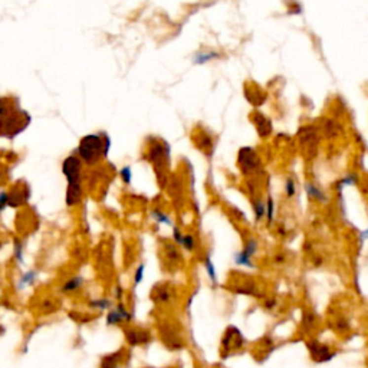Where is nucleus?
<instances>
[{
  "instance_id": "obj_1",
  "label": "nucleus",
  "mask_w": 368,
  "mask_h": 368,
  "mask_svg": "<svg viewBox=\"0 0 368 368\" xmlns=\"http://www.w3.org/2000/svg\"><path fill=\"white\" fill-rule=\"evenodd\" d=\"M111 148V140L104 133L88 134L79 140L75 154L81 158L86 167H95L102 158L108 157Z\"/></svg>"
},
{
  "instance_id": "obj_2",
  "label": "nucleus",
  "mask_w": 368,
  "mask_h": 368,
  "mask_svg": "<svg viewBox=\"0 0 368 368\" xmlns=\"http://www.w3.org/2000/svg\"><path fill=\"white\" fill-rule=\"evenodd\" d=\"M62 174L67 179V184L84 183V163L75 152L62 161Z\"/></svg>"
},
{
  "instance_id": "obj_3",
  "label": "nucleus",
  "mask_w": 368,
  "mask_h": 368,
  "mask_svg": "<svg viewBox=\"0 0 368 368\" xmlns=\"http://www.w3.org/2000/svg\"><path fill=\"white\" fill-rule=\"evenodd\" d=\"M131 321H133V314L122 302H118L115 306H111L105 315L107 327H119L124 324H130Z\"/></svg>"
},
{
  "instance_id": "obj_4",
  "label": "nucleus",
  "mask_w": 368,
  "mask_h": 368,
  "mask_svg": "<svg viewBox=\"0 0 368 368\" xmlns=\"http://www.w3.org/2000/svg\"><path fill=\"white\" fill-rule=\"evenodd\" d=\"M29 199H31V190L26 184L17 183L9 190V207L19 209L28 204Z\"/></svg>"
},
{
  "instance_id": "obj_5",
  "label": "nucleus",
  "mask_w": 368,
  "mask_h": 368,
  "mask_svg": "<svg viewBox=\"0 0 368 368\" xmlns=\"http://www.w3.org/2000/svg\"><path fill=\"white\" fill-rule=\"evenodd\" d=\"M85 197V184L84 183H71L67 184L65 191V204L68 209H76L82 204Z\"/></svg>"
},
{
  "instance_id": "obj_6",
  "label": "nucleus",
  "mask_w": 368,
  "mask_h": 368,
  "mask_svg": "<svg viewBox=\"0 0 368 368\" xmlns=\"http://www.w3.org/2000/svg\"><path fill=\"white\" fill-rule=\"evenodd\" d=\"M85 284V278L82 275H74V276H69L68 279H65L61 286H59V292L62 295H75L78 294L79 291L84 289Z\"/></svg>"
},
{
  "instance_id": "obj_7",
  "label": "nucleus",
  "mask_w": 368,
  "mask_h": 368,
  "mask_svg": "<svg viewBox=\"0 0 368 368\" xmlns=\"http://www.w3.org/2000/svg\"><path fill=\"white\" fill-rule=\"evenodd\" d=\"M256 251H258V242H256L255 239H249L248 243H246V246H245V249H243V252L237 253V256H236V259H234L236 263H239V265H242V266L253 268L252 256L256 253Z\"/></svg>"
},
{
  "instance_id": "obj_8",
  "label": "nucleus",
  "mask_w": 368,
  "mask_h": 368,
  "mask_svg": "<svg viewBox=\"0 0 368 368\" xmlns=\"http://www.w3.org/2000/svg\"><path fill=\"white\" fill-rule=\"evenodd\" d=\"M125 339L128 341V344L131 345H143L147 344L150 341V334L147 331L143 330H137V328H125Z\"/></svg>"
},
{
  "instance_id": "obj_9",
  "label": "nucleus",
  "mask_w": 368,
  "mask_h": 368,
  "mask_svg": "<svg viewBox=\"0 0 368 368\" xmlns=\"http://www.w3.org/2000/svg\"><path fill=\"white\" fill-rule=\"evenodd\" d=\"M39 279V270L37 269H29L25 273L20 275V278L16 281V291H25L28 288H32Z\"/></svg>"
},
{
  "instance_id": "obj_10",
  "label": "nucleus",
  "mask_w": 368,
  "mask_h": 368,
  "mask_svg": "<svg viewBox=\"0 0 368 368\" xmlns=\"http://www.w3.org/2000/svg\"><path fill=\"white\" fill-rule=\"evenodd\" d=\"M122 357H124V350L111 352L101 358L100 368H119L122 363Z\"/></svg>"
},
{
  "instance_id": "obj_11",
  "label": "nucleus",
  "mask_w": 368,
  "mask_h": 368,
  "mask_svg": "<svg viewBox=\"0 0 368 368\" xmlns=\"http://www.w3.org/2000/svg\"><path fill=\"white\" fill-rule=\"evenodd\" d=\"M111 306H112V301H111L110 298H105V296L94 298V299H89V301H88V308L92 309V311L104 312V311H108Z\"/></svg>"
},
{
  "instance_id": "obj_12",
  "label": "nucleus",
  "mask_w": 368,
  "mask_h": 368,
  "mask_svg": "<svg viewBox=\"0 0 368 368\" xmlns=\"http://www.w3.org/2000/svg\"><path fill=\"white\" fill-rule=\"evenodd\" d=\"M13 260L16 262V265H23L25 263V243L22 239L15 237L13 239Z\"/></svg>"
},
{
  "instance_id": "obj_13",
  "label": "nucleus",
  "mask_w": 368,
  "mask_h": 368,
  "mask_svg": "<svg viewBox=\"0 0 368 368\" xmlns=\"http://www.w3.org/2000/svg\"><path fill=\"white\" fill-rule=\"evenodd\" d=\"M151 216L152 219L157 221V223H161V224H167V226H173V221H171V219L168 218L167 213H164V212H161V210H151Z\"/></svg>"
},
{
  "instance_id": "obj_14",
  "label": "nucleus",
  "mask_w": 368,
  "mask_h": 368,
  "mask_svg": "<svg viewBox=\"0 0 368 368\" xmlns=\"http://www.w3.org/2000/svg\"><path fill=\"white\" fill-rule=\"evenodd\" d=\"M306 193H308L312 199H317V201L327 200V196L319 190L318 187H315L314 184H306Z\"/></svg>"
},
{
  "instance_id": "obj_15",
  "label": "nucleus",
  "mask_w": 368,
  "mask_h": 368,
  "mask_svg": "<svg viewBox=\"0 0 368 368\" xmlns=\"http://www.w3.org/2000/svg\"><path fill=\"white\" fill-rule=\"evenodd\" d=\"M119 177L122 180V183L130 185L131 182H133V170L130 166H124V167L119 170Z\"/></svg>"
},
{
  "instance_id": "obj_16",
  "label": "nucleus",
  "mask_w": 368,
  "mask_h": 368,
  "mask_svg": "<svg viewBox=\"0 0 368 368\" xmlns=\"http://www.w3.org/2000/svg\"><path fill=\"white\" fill-rule=\"evenodd\" d=\"M180 246H183L184 249L187 251H194L196 248V240L191 234H183V239H182V243Z\"/></svg>"
},
{
  "instance_id": "obj_17",
  "label": "nucleus",
  "mask_w": 368,
  "mask_h": 368,
  "mask_svg": "<svg viewBox=\"0 0 368 368\" xmlns=\"http://www.w3.org/2000/svg\"><path fill=\"white\" fill-rule=\"evenodd\" d=\"M253 209H255V215H256V219H262L265 215H266V206L262 200H256L253 203Z\"/></svg>"
},
{
  "instance_id": "obj_18",
  "label": "nucleus",
  "mask_w": 368,
  "mask_h": 368,
  "mask_svg": "<svg viewBox=\"0 0 368 368\" xmlns=\"http://www.w3.org/2000/svg\"><path fill=\"white\" fill-rule=\"evenodd\" d=\"M9 207V190L0 188V215Z\"/></svg>"
},
{
  "instance_id": "obj_19",
  "label": "nucleus",
  "mask_w": 368,
  "mask_h": 368,
  "mask_svg": "<svg viewBox=\"0 0 368 368\" xmlns=\"http://www.w3.org/2000/svg\"><path fill=\"white\" fill-rule=\"evenodd\" d=\"M144 270H146V266H144L143 263L137 266V269H135L134 272V278H133L134 286H138V285L143 282V279H144Z\"/></svg>"
},
{
  "instance_id": "obj_20",
  "label": "nucleus",
  "mask_w": 368,
  "mask_h": 368,
  "mask_svg": "<svg viewBox=\"0 0 368 368\" xmlns=\"http://www.w3.org/2000/svg\"><path fill=\"white\" fill-rule=\"evenodd\" d=\"M285 190H286V196L288 197H292L295 193H296V185L294 183V180H286V184H285Z\"/></svg>"
},
{
  "instance_id": "obj_21",
  "label": "nucleus",
  "mask_w": 368,
  "mask_h": 368,
  "mask_svg": "<svg viewBox=\"0 0 368 368\" xmlns=\"http://www.w3.org/2000/svg\"><path fill=\"white\" fill-rule=\"evenodd\" d=\"M206 269H207V273H209L210 279H212L213 282H216V272H215V266H213V263L210 262V258H209V256L206 258Z\"/></svg>"
},
{
  "instance_id": "obj_22",
  "label": "nucleus",
  "mask_w": 368,
  "mask_h": 368,
  "mask_svg": "<svg viewBox=\"0 0 368 368\" xmlns=\"http://www.w3.org/2000/svg\"><path fill=\"white\" fill-rule=\"evenodd\" d=\"M114 298H115L118 302H121V299L124 298V289H122L121 285H117V286H115V289H114Z\"/></svg>"
},
{
  "instance_id": "obj_23",
  "label": "nucleus",
  "mask_w": 368,
  "mask_h": 368,
  "mask_svg": "<svg viewBox=\"0 0 368 368\" xmlns=\"http://www.w3.org/2000/svg\"><path fill=\"white\" fill-rule=\"evenodd\" d=\"M266 215H268L269 220L273 219V200L270 197L268 199V204H266Z\"/></svg>"
},
{
  "instance_id": "obj_24",
  "label": "nucleus",
  "mask_w": 368,
  "mask_h": 368,
  "mask_svg": "<svg viewBox=\"0 0 368 368\" xmlns=\"http://www.w3.org/2000/svg\"><path fill=\"white\" fill-rule=\"evenodd\" d=\"M3 177H4V176H3V173L0 171V188H1V182H3Z\"/></svg>"
}]
</instances>
